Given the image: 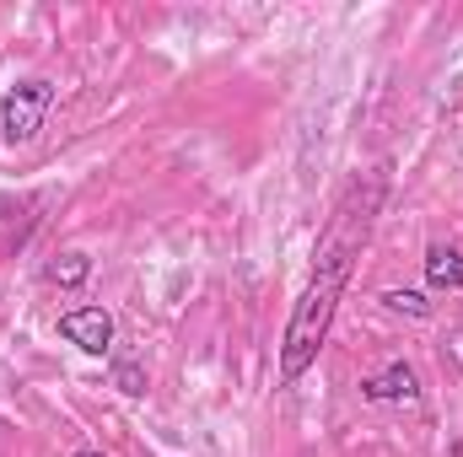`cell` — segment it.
<instances>
[{"mask_svg":"<svg viewBox=\"0 0 463 457\" xmlns=\"http://www.w3.org/2000/svg\"><path fill=\"white\" fill-rule=\"evenodd\" d=\"M377 205H383V173H366L355 178L335 210V221L318 242V264H313V280L307 291L297 296L291 307V323H286V340H280V382H302V371L318 360V350L329 340V323H335V307L350 285V269L372 237V221H377Z\"/></svg>","mask_w":463,"mask_h":457,"instance_id":"obj_1","label":"cell"},{"mask_svg":"<svg viewBox=\"0 0 463 457\" xmlns=\"http://www.w3.org/2000/svg\"><path fill=\"white\" fill-rule=\"evenodd\" d=\"M49 108H54V87L43 76H27V81L5 87V98H0V135L11 145H33L38 129H43V118H49Z\"/></svg>","mask_w":463,"mask_h":457,"instance_id":"obj_2","label":"cell"},{"mask_svg":"<svg viewBox=\"0 0 463 457\" xmlns=\"http://www.w3.org/2000/svg\"><path fill=\"white\" fill-rule=\"evenodd\" d=\"M60 340L76 344L81 355H109L114 350V312L109 307H71V312H60Z\"/></svg>","mask_w":463,"mask_h":457,"instance_id":"obj_3","label":"cell"},{"mask_svg":"<svg viewBox=\"0 0 463 457\" xmlns=\"http://www.w3.org/2000/svg\"><path fill=\"white\" fill-rule=\"evenodd\" d=\"M361 398L366 404H420V377L410 360H388L383 371H372L361 382Z\"/></svg>","mask_w":463,"mask_h":457,"instance_id":"obj_4","label":"cell"},{"mask_svg":"<svg viewBox=\"0 0 463 457\" xmlns=\"http://www.w3.org/2000/svg\"><path fill=\"white\" fill-rule=\"evenodd\" d=\"M426 280L431 291H463V253L448 242H431L426 247Z\"/></svg>","mask_w":463,"mask_h":457,"instance_id":"obj_5","label":"cell"},{"mask_svg":"<svg viewBox=\"0 0 463 457\" xmlns=\"http://www.w3.org/2000/svg\"><path fill=\"white\" fill-rule=\"evenodd\" d=\"M54 285H65V291H76V285H87V275H92V258L87 253H60L49 269H43Z\"/></svg>","mask_w":463,"mask_h":457,"instance_id":"obj_6","label":"cell"},{"mask_svg":"<svg viewBox=\"0 0 463 457\" xmlns=\"http://www.w3.org/2000/svg\"><path fill=\"white\" fill-rule=\"evenodd\" d=\"M383 307H388V312H404V318H420V323L437 312L420 291H383Z\"/></svg>","mask_w":463,"mask_h":457,"instance_id":"obj_7","label":"cell"},{"mask_svg":"<svg viewBox=\"0 0 463 457\" xmlns=\"http://www.w3.org/2000/svg\"><path fill=\"white\" fill-rule=\"evenodd\" d=\"M114 387L124 393V398H146L151 382H146V371H140L135 360H114Z\"/></svg>","mask_w":463,"mask_h":457,"instance_id":"obj_8","label":"cell"},{"mask_svg":"<svg viewBox=\"0 0 463 457\" xmlns=\"http://www.w3.org/2000/svg\"><path fill=\"white\" fill-rule=\"evenodd\" d=\"M76 457H103V452H98V447H81V452H76Z\"/></svg>","mask_w":463,"mask_h":457,"instance_id":"obj_9","label":"cell"},{"mask_svg":"<svg viewBox=\"0 0 463 457\" xmlns=\"http://www.w3.org/2000/svg\"><path fill=\"white\" fill-rule=\"evenodd\" d=\"M0 431H5V420H0Z\"/></svg>","mask_w":463,"mask_h":457,"instance_id":"obj_10","label":"cell"}]
</instances>
